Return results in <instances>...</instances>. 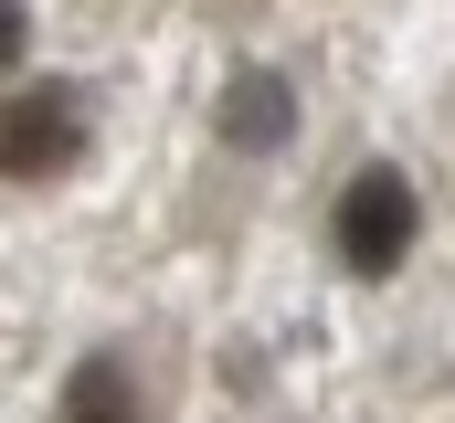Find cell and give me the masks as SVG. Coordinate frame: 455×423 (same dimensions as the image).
<instances>
[{
	"label": "cell",
	"mask_w": 455,
	"mask_h": 423,
	"mask_svg": "<svg viewBox=\"0 0 455 423\" xmlns=\"http://www.w3.org/2000/svg\"><path fill=\"white\" fill-rule=\"evenodd\" d=\"M64 423H148V403H138V371H127L116 349L75 360V381H64Z\"/></svg>",
	"instance_id": "cell-4"
},
{
	"label": "cell",
	"mask_w": 455,
	"mask_h": 423,
	"mask_svg": "<svg viewBox=\"0 0 455 423\" xmlns=\"http://www.w3.org/2000/svg\"><path fill=\"white\" fill-rule=\"evenodd\" d=\"M413 233H424V212H413V180H403V170H381V159H371V170L339 191V212H329V243H339V265L360 275V286L403 275Z\"/></svg>",
	"instance_id": "cell-1"
},
{
	"label": "cell",
	"mask_w": 455,
	"mask_h": 423,
	"mask_svg": "<svg viewBox=\"0 0 455 423\" xmlns=\"http://www.w3.org/2000/svg\"><path fill=\"white\" fill-rule=\"evenodd\" d=\"M75 159H85V96H75V85H11L0 170H11V180H64Z\"/></svg>",
	"instance_id": "cell-2"
},
{
	"label": "cell",
	"mask_w": 455,
	"mask_h": 423,
	"mask_svg": "<svg viewBox=\"0 0 455 423\" xmlns=\"http://www.w3.org/2000/svg\"><path fill=\"white\" fill-rule=\"evenodd\" d=\"M212 127H223V148H243V159H275V148L297 138V85H286L275 64H243V75H223Z\"/></svg>",
	"instance_id": "cell-3"
}]
</instances>
